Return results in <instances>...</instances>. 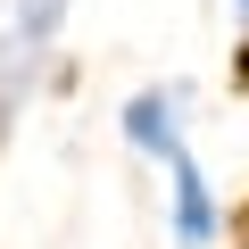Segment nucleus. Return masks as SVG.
<instances>
[{
    "label": "nucleus",
    "instance_id": "1",
    "mask_svg": "<svg viewBox=\"0 0 249 249\" xmlns=\"http://www.w3.org/2000/svg\"><path fill=\"white\" fill-rule=\"evenodd\" d=\"M116 133H124V150L150 158V166L191 158V83H150V91H133L124 116H116Z\"/></svg>",
    "mask_w": 249,
    "mask_h": 249
},
{
    "label": "nucleus",
    "instance_id": "2",
    "mask_svg": "<svg viewBox=\"0 0 249 249\" xmlns=\"http://www.w3.org/2000/svg\"><path fill=\"white\" fill-rule=\"evenodd\" d=\"M58 17H67V0H0V83H9V100L58 50Z\"/></svg>",
    "mask_w": 249,
    "mask_h": 249
},
{
    "label": "nucleus",
    "instance_id": "3",
    "mask_svg": "<svg viewBox=\"0 0 249 249\" xmlns=\"http://www.w3.org/2000/svg\"><path fill=\"white\" fill-rule=\"evenodd\" d=\"M166 232H175V249H216V232H224V208H216L199 158L166 166Z\"/></svg>",
    "mask_w": 249,
    "mask_h": 249
},
{
    "label": "nucleus",
    "instance_id": "4",
    "mask_svg": "<svg viewBox=\"0 0 249 249\" xmlns=\"http://www.w3.org/2000/svg\"><path fill=\"white\" fill-rule=\"evenodd\" d=\"M232 17H241V25H249V0H232Z\"/></svg>",
    "mask_w": 249,
    "mask_h": 249
}]
</instances>
